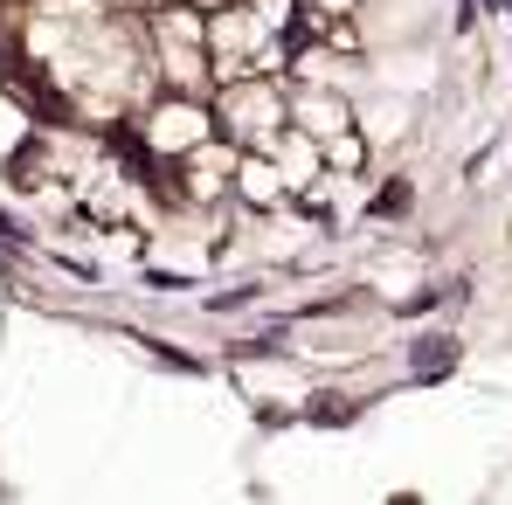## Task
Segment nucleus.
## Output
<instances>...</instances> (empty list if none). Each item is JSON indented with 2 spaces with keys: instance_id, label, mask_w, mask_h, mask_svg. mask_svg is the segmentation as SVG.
I'll return each mask as SVG.
<instances>
[{
  "instance_id": "nucleus-1",
  "label": "nucleus",
  "mask_w": 512,
  "mask_h": 505,
  "mask_svg": "<svg viewBox=\"0 0 512 505\" xmlns=\"http://www.w3.org/2000/svg\"><path fill=\"white\" fill-rule=\"evenodd\" d=\"M409 367H416V374H429V381H436V374H450V367H457V339H416V346H409Z\"/></svg>"
},
{
  "instance_id": "nucleus-2",
  "label": "nucleus",
  "mask_w": 512,
  "mask_h": 505,
  "mask_svg": "<svg viewBox=\"0 0 512 505\" xmlns=\"http://www.w3.org/2000/svg\"><path fill=\"white\" fill-rule=\"evenodd\" d=\"M312 416H319V422H346V416H353V409H346V402H333V395H326V402H312Z\"/></svg>"
},
{
  "instance_id": "nucleus-3",
  "label": "nucleus",
  "mask_w": 512,
  "mask_h": 505,
  "mask_svg": "<svg viewBox=\"0 0 512 505\" xmlns=\"http://www.w3.org/2000/svg\"><path fill=\"white\" fill-rule=\"evenodd\" d=\"M492 14H506V0H492Z\"/></svg>"
}]
</instances>
